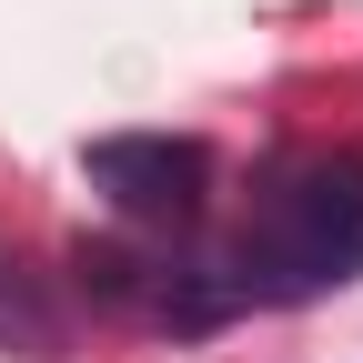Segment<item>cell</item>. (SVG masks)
<instances>
[{
	"mask_svg": "<svg viewBox=\"0 0 363 363\" xmlns=\"http://www.w3.org/2000/svg\"><path fill=\"white\" fill-rule=\"evenodd\" d=\"M242 303H313L363 272V162H303L252 202L242 242L222 252Z\"/></svg>",
	"mask_w": 363,
	"mask_h": 363,
	"instance_id": "1",
	"label": "cell"
},
{
	"mask_svg": "<svg viewBox=\"0 0 363 363\" xmlns=\"http://www.w3.org/2000/svg\"><path fill=\"white\" fill-rule=\"evenodd\" d=\"M91 192L131 222H192L202 192H212V152L192 131H101V142L81 152Z\"/></svg>",
	"mask_w": 363,
	"mask_h": 363,
	"instance_id": "2",
	"label": "cell"
},
{
	"mask_svg": "<svg viewBox=\"0 0 363 363\" xmlns=\"http://www.w3.org/2000/svg\"><path fill=\"white\" fill-rule=\"evenodd\" d=\"M71 343V323H61V303L30 283V272L0 252V353H61Z\"/></svg>",
	"mask_w": 363,
	"mask_h": 363,
	"instance_id": "3",
	"label": "cell"
},
{
	"mask_svg": "<svg viewBox=\"0 0 363 363\" xmlns=\"http://www.w3.org/2000/svg\"><path fill=\"white\" fill-rule=\"evenodd\" d=\"M71 283L91 293V303H111V313H142L152 303V262L142 252H131V242H71Z\"/></svg>",
	"mask_w": 363,
	"mask_h": 363,
	"instance_id": "4",
	"label": "cell"
}]
</instances>
